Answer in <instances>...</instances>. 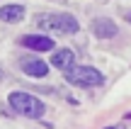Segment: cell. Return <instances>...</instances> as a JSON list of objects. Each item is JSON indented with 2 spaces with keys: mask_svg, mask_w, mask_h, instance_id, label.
<instances>
[{
  "mask_svg": "<svg viewBox=\"0 0 131 129\" xmlns=\"http://www.w3.org/2000/svg\"><path fill=\"white\" fill-rule=\"evenodd\" d=\"M7 102H10V107H12L17 115L29 117V120H39V117H44V112H46V105H44V102L39 100L37 95H32V93H24V90H15V93H10Z\"/></svg>",
  "mask_w": 131,
  "mask_h": 129,
  "instance_id": "6da1fadb",
  "label": "cell"
},
{
  "mask_svg": "<svg viewBox=\"0 0 131 129\" xmlns=\"http://www.w3.org/2000/svg\"><path fill=\"white\" fill-rule=\"evenodd\" d=\"M34 22H37V27L56 34H75L80 29V22L73 15H66V12H44V15H37Z\"/></svg>",
  "mask_w": 131,
  "mask_h": 129,
  "instance_id": "7a4b0ae2",
  "label": "cell"
},
{
  "mask_svg": "<svg viewBox=\"0 0 131 129\" xmlns=\"http://www.w3.org/2000/svg\"><path fill=\"white\" fill-rule=\"evenodd\" d=\"M66 81L70 83V85H78V88H97L104 83V76L97 71V68L92 66H70L66 68Z\"/></svg>",
  "mask_w": 131,
  "mask_h": 129,
  "instance_id": "3957f363",
  "label": "cell"
},
{
  "mask_svg": "<svg viewBox=\"0 0 131 129\" xmlns=\"http://www.w3.org/2000/svg\"><path fill=\"white\" fill-rule=\"evenodd\" d=\"M19 68H22L27 76H32V78H44L49 73V63L41 61V58H37V56H24V58H19Z\"/></svg>",
  "mask_w": 131,
  "mask_h": 129,
  "instance_id": "277c9868",
  "label": "cell"
},
{
  "mask_svg": "<svg viewBox=\"0 0 131 129\" xmlns=\"http://www.w3.org/2000/svg\"><path fill=\"white\" fill-rule=\"evenodd\" d=\"M19 44L27 49H34V51H53V39L51 37H44V34H24L19 39Z\"/></svg>",
  "mask_w": 131,
  "mask_h": 129,
  "instance_id": "5b68a950",
  "label": "cell"
},
{
  "mask_svg": "<svg viewBox=\"0 0 131 129\" xmlns=\"http://www.w3.org/2000/svg\"><path fill=\"white\" fill-rule=\"evenodd\" d=\"M92 32H95V37H100V39H114L119 34V29H117V24H114L112 19L97 17L92 22Z\"/></svg>",
  "mask_w": 131,
  "mask_h": 129,
  "instance_id": "8992f818",
  "label": "cell"
},
{
  "mask_svg": "<svg viewBox=\"0 0 131 129\" xmlns=\"http://www.w3.org/2000/svg\"><path fill=\"white\" fill-rule=\"evenodd\" d=\"M73 61H75V54L70 51V49H58V51H53V56H51V66L53 68H61V71L70 68Z\"/></svg>",
  "mask_w": 131,
  "mask_h": 129,
  "instance_id": "52a82bcc",
  "label": "cell"
},
{
  "mask_svg": "<svg viewBox=\"0 0 131 129\" xmlns=\"http://www.w3.org/2000/svg\"><path fill=\"white\" fill-rule=\"evenodd\" d=\"M22 17H24L22 5H5V7H0V22H19Z\"/></svg>",
  "mask_w": 131,
  "mask_h": 129,
  "instance_id": "ba28073f",
  "label": "cell"
},
{
  "mask_svg": "<svg viewBox=\"0 0 131 129\" xmlns=\"http://www.w3.org/2000/svg\"><path fill=\"white\" fill-rule=\"evenodd\" d=\"M129 22H131V12H129Z\"/></svg>",
  "mask_w": 131,
  "mask_h": 129,
  "instance_id": "9c48e42d",
  "label": "cell"
},
{
  "mask_svg": "<svg viewBox=\"0 0 131 129\" xmlns=\"http://www.w3.org/2000/svg\"><path fill=\"white\" fill-rule=\"evenodd\" d=\"M0 78H3V71H0Z\"/></svg>",
  "mask_w": 131,
  "mask_h": 129,
  "instance_id": "30bf717a",
  "label": "cell"
}]
</instances>
